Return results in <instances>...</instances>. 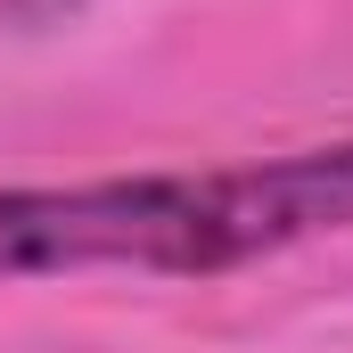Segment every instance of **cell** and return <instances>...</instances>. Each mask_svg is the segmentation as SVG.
I'll return each instance as SVG.
<instances>
[{"label":"cell","instance_id":"6da1fadb","mask_svg":"<svg viewBox=\"0 0 353 353\" xmlns=\"http://www.w3.org/2000/svg\"><path fill=\"white\" fill-rule=\"evenodd\" d=\"M353 230V140L214 173L0 189V279L50 271H230Z\"/></svg>","mask_w":353,"mask_h":353},{"label":"cell","instance_id":"7a4b0ae2","mask_svg":"<svg viewBox=\"0 0 353 353\" xmlns=\"http://www.w3.org/2000/svg\"><path fill=\"white\" fill-rule=\"evenodd\" d=\"M74 8H90V0H0V17H8V25H25V33L58 25V17H74Z\"/></svg>","mask_w":353,"mask_h":353}]
</instances>
